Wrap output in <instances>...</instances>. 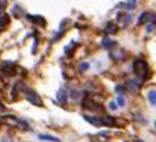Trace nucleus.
I'll return each instance as SVG.
<instances>
[{
  "label": "nucleus",
  "mask_w": 156,
  "mask_h": 142,
  "mask_svg": "<svg viewBox=\"0 0 156 142\" xmlns=\"http://www.w3.org/2000/svg\"><path fill=\"white\" fill-rule=\"evenodd\" d=\"M133 71L137 76L141 77L142 81H147V80L151 79L152 76V72H151V68L148 66L147 61L144 58H137L134 59V62H133Z\"/></svg>",
  "instance_id": "f257e3e1"
},
{
  "label": "nucleus",
  "mask_w": 156,
  "mask_h": 142,
  "mask_svg": "<svg viewBox=\"0 0 156 142\" xmlns=\"http://www.w3.org/2000/svg\"><path fill=\"white\" fill-rule=\"evenodd\" d=\"M82 108L86 110H90L91 113H104V106L101 104H97L93 98L86 95L82 99Z\"/></svg>",
  "instance_id": "f03ea898"
},
{
  "label": "nucleus",
  "mask_w": 156,
  "mask_h": 142,
  "mask_svg": "<svg viewBox=\"0 0 156 142\" xmlns=\"http://www.w3.org/2000/svg\"><path fill=\"white\" fill-rule=\"evenodd\" d=\"M22 92H24L25 98L29 101L30 104L37 105V106H41V99H40V97H39V95L36 94V92L33 91L32 88H29V87H27V86H22Z\"/></svg>",
  "instance_id": "7ed1b4c3"
},
{
  "label": "nucleus",
  "mask_w": 156,
  "mask_h": 142,
  "mask_svg": "<svg viewBox=\"0 0 156 142\" xmlns=\"http://www.w3.org/2000/svg\"><path fill=\"white\" fill-rule=\"evenodd\" d=\"M124 57H126V51L123 48H113L111 51V58L113 61H124Z\"/></svg>",
  "instance_id": "20e7f679"
},
{
  "label": "nucleus",
  "mask_w": 156,
  "mask_h": 142,
  "mask_svg": "<svg viewBox=\"0 0 156 142\" xmlns=\"http://www.w3.org/2000/svg\"><path fill=\"white\" fill-rule=\"evenodd\" d=\"M126 88L127 90H130V91H138L140 88H141V86H142V81H140V80H127L126 81Z\"/></svg>",
  "instance_id": "39448f33"
},
{
  "label": "nucleus",
  "mask_w": 156,
  "mask_h": 142,
  "mask_svg": "<svg viewBox=\"0 0 156 142\" xmlns=\"http://www.w3.org/2000/svg\"><path fill=\"white\" fill-rule=\"evenodd\" d=\"M0 72H2L4 76H14V74L17 73L15 66L12 65V64H4V65L2 66V69H0Z\"/></svg>",
  "instance_id": "423d86ee"
},
{
  "label": "nucleus",
  "mask_w": 156,
  "mask_h": 142,
  "mask_svg": "<svg viewBox=\"0 0 156 142\" xmlns=\"http://www.w3.org/2000/svg\"><path fill=\"white\" fill-rule=\"evenodd\" d=\"M84 120L90 124L95 126V127H101L102 124V117H98V116H84Z\"/></svg>",
  "instance_id": "0eeeda50"
},
{
  "label": "nucleus",
  "mask_w": 156,
  "mask_h": 142,
  "mask_svg": "<svg viewBox=\"0 0 156 142\" xmlns=\"http://www.w3.org/2000/svg\"><path fill=\"white\" fill-rule=\"evenodd\" d=\"M2 121H3V123H7V124H10V126H17L18 124V119L12 115L2 116Z\"/></svg>",
  "instance_id": "6e6552de"
},
{
  "label": "nucleus",
  "mask_w": 156,
  "mask_h": 142,
  "mask_svg": "<svg viewBox=\"0 0 156 142\" xmlns=\"http://www.w3.org/2000/svg\"><path fill=\"white\" fill-rule=\"evenodd\" d=\"M28 18H29L33 24L39 25V26H44V25H46V19H44L43 17H40V15H35V17H32V15H28Z\"/></svg>",
  "instance_id": "1a4fd4ad"
},
{
  "label": "nucleus",
  "mask_w": 156,
  "mask_h": 142,
  "mask_svg": "<svg viewBox=\"0 0 156 142\" xmlns=\"http://www.w3.org/2000/svg\"><path fill=\"white\" fill-rule=\"evenodd\" d=\"M153 14H151V12H142L141 15H140L138 18V25H142V24H148L149 22V19L152 18Z\"/></svg>",
  "instance_id": "9d476101"
},
{
  "label": "nucleus",
  "mask_w": 156,
  "mask_h": 142,
  "mask_svg": "<svg viewBox=\"0 0 156 142\" xmlns=\"http://www.w3.org/2000/svg\"><path fill=\"white\" fill-rule=\"evenodd\" d=\"M105 30H106V33H109V35H115V33L118 32V26H116V24H112V22H109V24L106 25Z\"/></svg>",
  "instance_id": "9b49d317"
},
{
  "label": "nucleus",
  "mask_w": 156,
  "mask_h": 142,
  "mask_svg": "<svg viewBox=\"0 0 156 142\" xmlns=\"http://www.w3.org/2000/svg\"><path fill=\"white\" fill-rule=\"evenodd\" d=\"M123 7L126 10H134L137 7V0H127L126 3H123Z\"/></svg>",
  "instance_id": "f8f14e48"
},
{
  "label": "nucleus",
  "mask_w": 156,
  "mask_h": 142,
  "mask_svg": "<svg viewBox=\"0 0 156 142\" xmlns=\"http://www.w3.org/2000/svg\"><path fill=\"white\" fill-rule=\"evenodd\" d=\"M66 95H68V92H65L64 90H61V91H59L58 94H57V98H58V99L61 101L62 104H65V102H66Z\"/></svg>",
  "instance_id": "ddd939ff"
},
{
  "label": "nucleus",
  "mask_w": 156,
  "mask_h": 142,
  "mask_svg": "<svg viewBox=\"0 0 156 142\" xmlns=\"http://www.w3.org/2000/svg\"><path fill=\"white\" fill-rule=\"evenodd\" d=\"M148 99H149L151 105H156V91H149L148 92Z\"/></svg>",
  "instance_id": "4468645a"
},
{
  "label": "nucleus",
  "mask_w": 156,
  "mask_h": 142,
  "mask_svg": "<svg viewBox=\"0 0 156 142\" xmlns=\"http://www.w3.org/2000/svg\"><path fill=\"white\" fill-rule=\"evenodd\" d=\"M101 44H102V47H104V48H111V47H112L113 43H112V40H111V39L105 37V39L102 40V43H101Z\"/></svg>",
  "instance_id": "2eb2a0df"
},
{
  "label": "nucleus",
  "mask_w": 156,
  "mask_h": 142,
  "mask_svg": "<svg viewBox=\"0 0 156 142\" xmlns=\"http://www.w3.org/2000/svg\"><path fill=\"white\" fill-rule=\"evenodd\" d=\"M17 126H20L22 130H25V131H29L30 130V127H29V124H28L27 121H24V120H18V124Z\"/></svg>",
  "instance_id": "dca6fc26"
},
{
  "label": "nucleus",
  "mask_w": 156,
  "mask_h": 142,
  "mask_svg": "<svg viewBox=\"0 0 156 142\" xmlns=\"http://www.w3.org/2000/svg\"><path fill=\"white\" fill-rule=\"evenodd\" d=\"M40 139H44V141H50V142H58V138H53L51 135H39Z\"/></svg>",
  "instance_id": "f3484780"
},
{
  "label": "nucleus",
  "mask_w": 156,
  "mask_h": 142,
  "mask_svg": "<svg viewBox=\"0 0 156 142\" xmlns=\"http://www.w3.org/2000/svg\"><path fill=\"white\" fill-rule=\"evenodd\" d=\"M79 69L82 72H84V71H87V69H90V64H87V62H82L79 65Z\"/></svg>",
  "instance_id": "a211bd4d"
},
{
  "label": "nucleus",
  "mask_w": 156,
  "mask_h": 142,
  "mask_svg": "<svg viewBox=\"0 0 156 142\" xmlns=\"http://www.w3.org/2000/svg\"><path fill=\"white\" fill-rule=\"evenodd\" d=\"M126 90H127V88H126V86H122V84H120V86H116L115 91L118 92V94H122V92H124Z\"/></svg>",
  "instance_id": "6ab92c4d"
},
{
  "label": "nucleus",
  "mask_w": 156,
  "mask_h": 142,
  "mask_svg": "<svg viewBox=\"0 0 156 142\" xmlns=\"http://www.w3.org/2000/svg\"><path fill=\"white\" fill-rule=\"evenodd\" d=\"M118 105H119V106H124V105H126V99H124L122 95L118 98Z\"/></svg>",
  "instance_id": "aec40b11"
},
{
  "label": "nucleus",
  "mask_w": 156,
  "mask_h": 142,
  "mask_svg": "<svg viewBox=\"0 0 156 142\" xmlns=\"http://www.w3.org/2000/svg\"><path fill=\"white\" fill-rule=\"evenodd\" d=\"M109 109L111 110H118V105H116V102H109Z\"/></svg>",
  "instance_id": "412c9836"
},
{
  "label": "nucleus",
  "mask_w": 156,
  "mask_h": 142,
  "mask_svg": "<svg viewBox=\"0 0 156 142\" xmlns=\"http://www.w3.org/2000/svg\"><path fill=\"white\" fill-rule=\"evenodd\" d=\"M6 4H7L6 0H0V12H2L4 9H6Z\"/></svg>",
  "instance_id": "4be33fe9"
},
{
  "label": "nucleus",
  "mask_w": 156,
  "mask_h": 142,
  "mask_svg": "<svg viewBox=\"0 0 156 142\" xmlns=\"http://www.w3.org/2000/svg\"><path fill=\"white\" fill-rule=\"evenodd\" d=\"M2 110H4V105H2V102H0V112Z\"/></svg>",
  "instance_id": "5701e85b"
},
{
  "label": "nucleus",
  "mask_w": 156,
  "mask_h": 142,
  "mask_svg": "<svg viewBox=\"0 0 156 142\" xmlns=\"http://www.w3.org/2000/svg\"><path fill=\"white\" fill-rule=\"evenodd\" d=\"M134 142H144V141H141V139H138V138H137V139H136V141H134Z\"/></svg>",
  "instance_id": "b1692460"
},
{
  "label": "nucleus",
  "mask_w": 156,
  "mask_h": 142,
  "mask_svg": "<svg viewBox=\"0 0 156 142\" xmlns=\"http://www.w3.org/2000/svg\"><path fill=\"white\" fill-rule=\"evenodd\" d=\"M155 127H156V121H155Z\"/></svg>",
  "instance_id": "393cba45"
},
{
  "label": "nucleus",
  "mask_w": 156,
  "mask_h": 142,
  "mask_svg": "<svg viewBox=\"0 0 156 142\" xmlns=\"http://www.w3.org/2000/svg\"><path fill=\"white\" fill-rule=\"evenodd\" d=\"M126 142H129V141H126Z\"/></svg>",
  "instance_id": "a878e982"
}]
</instances>
